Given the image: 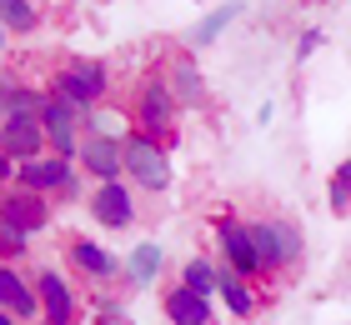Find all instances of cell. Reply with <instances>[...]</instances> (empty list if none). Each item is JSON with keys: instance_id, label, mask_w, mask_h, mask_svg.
I'll list each match as a JSON object with an SVG mask.
<instances>
[{"instance_id": "obj_25", "label": "cell", "mask_w": 351, "mask_h": 325, "mask_svg": "<svg viewBox=\"0 0 351 325\" xmlns=\"http://www.w3.org/2000/svg\"><path fill=\"white\" fill-rule=\"evenodd\" d=\"M95 325H131L121 300H95Z\"/></svg>"}, {"instance_id": "obj_23", "label": "cell", "mask_w": 351, "mask_h": 325, "mask_svg": "<svg viewBox=\"0 0 351 325\" xmlns=\"http://www.w3.org/2000/svg\"><path fill=\"white\" fill-rule=\"evenodd\" d=\"M326 205L337 210V216H351V155L331 170V181H326Z\"/></svg>"}, {"instance_id": "obj_3", "label": "cell", "mask_w": 351, "mask_h": 325, "mask_svg": "<svg viewBox=\"0 0 351 325\" xmlns=\"http://www.w3.org/2000/svg\"><path fill=\"white\" fill-rule=\"evenodd\" d=\"M125 181H131L141 195H166L176 170H171V145L141 135V130H131L125 135Z\"/></svg>"}, {"instance_id": "obj_8", "label": "cell", "mask_w": 351, "mask_h": 325, "mask_svg": "<svg viewBox=\"0 0 351 325\" xmlns=\"http://www.w3.org/2000/svg\"><path fill=\"white\" fill-rule=\"evenodd\" d=\"M81 120H86L81 105L60 101V95H51V101H45L40 125H45V145H51V155L75 160V151H81Z\"/></svg>"}, {"instance_id": "obj_20", "label": "cell", "mask_w": 351, "mask_h": 325, "mask_svg": "<svg viewBox=\"0 0 351 325\" xmlns=\"http://www.w3.org/2000/svg\"><path fill=\"white\" fill-rule=\"evenodd\" d=\"M40 21H45L40 0H0V25H5L10 36H36Z\"/></svg>"}, {"instance_id": "obj_30", "label": "cell", "mask_w": 351, "mask_h": 325, "mask_svg": "<svg viewBox=\"0 0 351 325\" xmlns=\"http://www.w3.org/2000/svg\"><path fill=\"white\" fill-rule=\"evenodd\" d=\"M0 325H21V320H15L10 311H0Z\"/></svg>"}, {"instance_id": "obj_21", "label": "cell", "mask_w": 351, "mask_h": 325, "mask_svg": "<svg viewBox=\"0 0 351 325\" xmlns=\"http://www.w3.org/2000/svg\"><path fill=\"white\" fill-rule=\"evenodd\" d=\"M81 135H110V140H125V135H131V116H125V110H116V105H95V110H86Z\"/></svg>"}, {"instance_id": "obj_1", "label": "cell", "mask_w": 351, "mask_h": 325, "mask_svg": "<svg viewBox=\"0 0 351 325\" xmlns=\"http://www.w3.org/2000/svg\"><path fill=\"white\" fill-rule=\"evenodd\" d=\"M45 90L60 95V101H71V105H81V110H95V105H106L110 101V65L106 60H90V55H71V60H60L51 80H45Z\"/></svg>"}, {"instance_id": "obj_16", "label": "cell", "mask_w": 351, "mask_h": 325, "mask_svg": "<svg viewBox=\"0 0 351 325\" xmlns=\"http://www.w3.org/2000/svg\"><path fill=\"white\" fill-rule=\"evenodd\" d=\"M161 270H166V246L161 240H136V246L125 250V260H121L125 290H151L161 281Z\"/></svg>"}, {"instance_id": "obj_28", "label": "cell", "mask_w": 351, "mask_h": 325, "mask_svg": "<svg viewBox=\"0 0 351 325\" xmlns=\"http://www.w3.org/2000/svg\"><path fill=\"white\" fill-rule=\"evenodd\" d=\"M81 190H86V181H81V170H75L71 181L60 185V195H56V200H66V205H71V200H81Z\"/></svg>"}, {"instance_id": "obj_15", "label": "cell", "mask_w": 351, "mask_h": 325, "mask_svg": "<svg viewBox=\"0 0 351 325\" xmlns=\"http://www.w3.org/2000/svg\"><path fill=\"white\" fill-rule=\"evenodd\" d=\"M0 311H10L21 325H36L40 320V296H36V281H25L10 260H0Z\"/></svg>"}, {"instance_id": "obj_17", "label": "cell", "mask_w": 351, "mask_h": 325, "mask_svg": "<svg viewBox=\"0 0 351 325\" xmlns=\"http://www.w3.org/2000/svg\"><path fill=\"white\" fill-rule=\"evenodd\" d=\"M161 315H166V325H216L211 296H196L186 285H171L161 296Z\"/></svg>"}, {"instance_id": "obj_12", "label": "cell", "mask_w": 351, "mask_h": 325, "mask_svg": "<svg viewBox=\"0 0 351 325\" xmlns=\"http://www.w3.org/2000/svg\"><path fill=\"white\" fill-rule=\"evenodd\" d=\"M161 75H166V86H171V95H176L181 110H206V105H211V86H206L196 55H171L161 65Z\"/></svg>"}, {"instance_id": "obj_31", "label": "cell", "mask_w": 351, "mask_h": 325, "mask_svg": "<svg viewBox=\"0 0 351 325\" xmlns=\"http://www.w3.org/2000/svg\"><path fill=\"white\" fill-rule=\"evenodd\" d=\"M5 40H10V30H5V25H0V55H5Z\"/></svg>"}, {"instance_id": "obj_2", "label": "cell", "mask_w": 351, "mask_h": 325, "mask_svg": "<svg viewBox=\"0 0 351 325\" xmlns=\"http://www.w3.org/2000/svg\"><path fill=\"white\" fill-rule=\"evenodd\" d=\"M176 120H181V105H176L166 75H161V70H156V75H141L136 90H131V130H141V135L171 145V140H176Z\"/></svg>"}, {"instance_id": "obj_13", "label": "cell", "mask_w": 351, "mask_h": 325, "mask_svg": "<svg viewBox=\"0 0 351 325\" xmlns=\"http://www.w3.org/2000/svg\"><path fill=\"white\" fill-rule=\"evenodd\" d=\"M0 151H5V155L15 160V166H25V160L51 155L40 116H10V120H0Z\"/></svg>"}, {"instance_id": "obj_7", "label": "cell", "mask_w": 351, "mask_h": 325, "mask_svg": "<svg viewBox=\"0 0 351 325\" xmlns=\"http://www.w3.org/2000/svg\"><path fill=\"white\" fill-rule=\"evenodd\" d=\"M36 296H40V325H75L81 320V296L66 270L40 265L36 270Z\"/></svg>"}, {"instance_id": "obj_9", "label": "cell", "mask_w": 351, "mask_h": 325, "mask_svg": "<svg viewBox=\"0 0 351 325\" xmlns=\"http://www.w3.org/2000/svg\"><path fill=\"white\" fill-rule=\"evenodd\" d=\"M75 170L101 181H125V140L110 135H81V151H75Z\"/></svg>"}, {"instance_id": "obj_26", "label": "cell", "mask_w": 351, "mask_h": 325, "mask_svg": "<svg viewBox=\"0 0 351 325\" xmlns=\"http://www.w3.org/2000/svg\"><path fill=\"white\" fill-rule=\"evenodd\" d=\"M15 86H21V75H15L10 65H0V120L10 116V95H15Z\"/></svg>"}, {"instance_id": "obj_14", "label": "cell", "mask_w": 351, "mask_h": 325, "mask_svg": "<svg viewBox=\"0 0 351 325\" xmlns=\"http://www.w3.org/2000/svg\"><path fill=\"white\" fill-rule=\"evenodd\" d=\"M75 175V160L66 155H40V160H25V166H15V185L21 190H36V195H60V185H66Z\"/></svg>"}, {"instance_id": "obj_29", "label": "cell", "mask_w": 351, "mask_h": 325, "mask_svg": "<svg viewBox=\"0 0 351 325\" xmlns=\"http://www.w3.org/2000/svg\"><path fill=\"white\" fill-rule=\"evenodd\" d=\"M10 185H15V160H10L5 151H0V195H5Z\"/></svg>"}, {"instance_id": "obj_5", "label": "cell", "mask_w": 351, "mask_h": 325, "mask_svg": "<svg viewBox=\"0 0 351 325\" xmlns=\"http://www.w3.org/2000/svg\"><path fill=\"white\" fill-rule=\"evenodd\" d=\"M216 260L221 265H231L236 275H246V281H266V270H261V250H256V235H251V220L241 216H216Z\"/></svg>"}, {"instance_id": "obj_19", "label": "cell", "mask_w": 351, "mask_h": 325, "mask_svg": "<svg viewBox=\"0 0 351 325\" xmlns=\"http://www.w3.org/2000/svg\"><path fill=\"white\" fill-rule=\"evenodd\" d=\"M241 15H246V5H241V0H226V5L206 10L201 21L191 25V36H186V45H191V51H206V45H216V40L226 36V30H231L236 21H241Z\"/></svg>"}, {"instance_id": "obj_11", "label": "cell", "mask_w": 351, "mask_h": 325, "mask_svg": "<svg viewBox=\"0 0 351 325\" xmlns=\"http://www.w3.org/2000/svg\"><path fill=\"white\" fill-rule=\"evenodd\" d=\"M0 216H5L10 225H21L25 235H40V231H51V220H56V200L51 195L10 185L5 195H0Z\"/></svg>"}, {"instance_id": "obj_27", "label": "cell", "mask_w": 351, "mask_h": 325, "mask_svg": "<svg viewBox=\"0 0 351 325\" xmlns=\"http://www.w3.org/2000/svg\"><path fill=\"white\" fill-rule=\"evenodd\" d=\"M316 51H322V30H301V40H296V60H311Z\"/></svg>"}, {"instance_id": "obj_10", "label": "cell", "mask_w": 351, "mask_h": 325, "mask_svg": "<svg viewBox=\"0 0 351 325\" xmlns=\"http://www.w3.org/2000/svg\"><path fill=\"white\" fill-rule=\"evenodd\" d=\"M66 260H71V270L81 275V281H90V285L121 281V255L106 250L101 240H90V235H71L66 240Z\"/></svg>"}, {"instance_id": "obj_6", "label": "cell", "mask_w": 351, "mask_h": 325, "mask_svg": "<svg viewBox=\"0 0 351 325\" xmlns=\"http://www.w3.org/2000/svg\"><path fill=\"white\" fill-rule=\"evenodd\" d=\"M86 210H90V220L101 225V231H131V225L141 220L131 181H101L86 195Z\"/></svg>"}, {"instance_id": "obj_22", "label": "cell", "mask_w": 351, "mask_h": 325, "mask_svg": "<svg viewBox=\"0 0 351 325\" xmlns=\"http://www.w3.org/2000/svg\"><path fill=\"white\" fill-rule=\"evenodd\" d=\"M181 285L186 290H196V296H216V285H221V265L211 255H191L186 265H181Z\"/></svg>"}, {"instance_id": "obj_24", "label": "cell", "mask_w": 351, "mask_h": 325, "mask_svg": "<svg viewBox=\"0 0 351 325\" xmlns=\"http://www.w3.org/2000/svg\"><path fill=\"white\" fill-rule=\"evenodd\" d=\"M25 250H30V235L21 231V225H10L5 216H0V260H10V265H15Z\"/></svg>"}, {"instance_id": "obj_18", "label": "cell", "mask_w": 351, "mask_h": 325, "mask_svg": "<svg viewBox=\"0 0 351 325\" xmlns=\"http://www.w3.org/2000/svg\"><path fill=\"white\" fill-rule=\"evenodd\" d=\"M221 265V260H216ZM216 296H221V305L231 311V320H251L261 311V290H256V281H246V275H236L231 265H221V285H216Z\"/></svg>"}, {"instance_id": "obj_4", "label": "cell", "mask_w": 351, "mask_h": 325, "mask_svg": "<svg viewBox=\"0 0 351 325\" xmlns=\"http://www.w3.org/2000/svg\"><path fill=\"white\" fill-rule=\"evenodd\" d=\"M251 235H256V250H261V270L266 275H286L301 265L306 255V235H301L296 220H251Z\"/></svg>"}]
</instances>
